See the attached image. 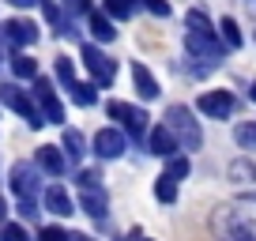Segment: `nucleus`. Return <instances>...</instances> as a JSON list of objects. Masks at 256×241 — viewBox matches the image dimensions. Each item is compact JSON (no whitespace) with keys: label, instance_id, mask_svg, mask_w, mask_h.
Masks as SVG:
<instances>
[{"label":"nucleus","instance_id":"1","mask_svg":"<svg viewBox=\"0 0 256 241\" xmlns=\"http://www.w3.org/2000/svg\"><path fill=\"white\" fill-rule=\"evenodd\" d=\"M166 124L174 128V136L181 140V151L184 154H192V151H200V144H204V132H200V120H196V110L192 106H170L166 110Z\"/></svg>","mask_w":256,"mask_h":241},{"label":"nucleus","instance_id":"2","mask_svg":"<svg viewBox=\"0 0 256 241\" xmlns=\"http://www.w3.org/2000/svg\"><path fill=\"white\" fill-rule=\"evenodd\" d=\"M234 110H238V98H234L230 90H222V87H211V90H204V94L196 98V113H204L208 120H230Z\"/></svg>","mask_w":256,"mask_h":241},{"label":"nucleus","instance_id":"3","mask_svg":"<svg viewBox=\"0 0 256 241\" xmlns=\"http://www.w3.org/2000/svg\"><path fill=\"white\" fill-rule=\"evenodd\" d=\"M110 117L120 120L128 128V136L132 140H144L147 144V113L140 110V106H128V102H110Z\"/></svg>","mask_w":256,"mask_h":241},{"label":"nucleus","instance_id":"4","mask_svg":"<svg viewBox=\"0 0 256 241\" xmlns=\"http://www.w3.org/2000/svg\"><path fill=\"white\" fill-rule=\"evenodd\" d=\"M147 151L158 154V158H174V154H181V140L174 136V128H170L166 120L147 132Z\"/></svg>","mask_w":256,"mask_h":241},{"label":"nucleus","instance_id":"5","mask_svg":"<svg viewBox=\"0 0 256 241\" xmlns=\"http://www.w3.org/2000/svg\"><path fill=\"white\" fill-rule=\"evenodd\" d=\"M124 147H128V140L120 136L117 128H102L94 136V151L102 154V158H120V154H124Z\"/></svg>","mask_w":256,"mask_h":241},{"label":"nucleus","instance_id":"6","mask_svg":"<svg viewBox=\"0 0 256 241\" xmlns=\"http://www.w3.org/2000/svg\"><path fill=\"white\" fill-rule=\"evenodd\" d=\"M222 234H226V241H256V218H248V215L222 218Z\"/></svg>","mask_w":256,"mask_h":241},{"label":"nucleus","instance_id":"7","mask_svg":"<svg viewBox=\"0 0 256 241\" xmlns=\"http://www.w3.org/2000/svg\"><path fill=\"white\" fill-rule=\"evenodd\" d=\"M87 68L94 72V80L98 83H113V76H117V60H110L106 53H98V49H87Z\"/></svg>","mask_w":256,"mask_h":241},{"label":"nucleus","instance_id":"8","mask_svg":"<svg viewBox=\"0 0 256 241\" xmlns=\"http://www.w3.org/2000/svg\"><path fill=\"white\" fill-rule=\"evenodd\" d=\"M132 80H136V90H140V98H147V102H154V98L162 94L158 80H154V76L147 72L144 64H136V68H132Z\"/></svg>","mask_w":256,"mask_h":241},{"label":"nucleus","instance_id":"9","mask_svg":"<svg viewBox=\"0 0 256 241\" xmlns=\"http://www.w3.org/2000/svg\"><path fill=\"white\" fill-rule=\"evenodd\" d=\"M226 177H230L234 185H256V166L248 158H234L226 166Z\"/></svg>","mask_w":256,"mask_h":241},{"label":"nucleus","instance_id":"10","mask_svg":"<svg viewBox=\"0 0 256 241\" xmlns=\"http://www.w3.org/2000/svg\"><path fill=\"white\" fill-rule=\"evenodd\" d=\"M154 196H158V204H177V196H181V181L162 170L158 181H154Z\"/></svg>","mask_w":256,"mask_h":241},{"label":"nucleus","instance_id":"11","mask_svg":"<svg viewBox=\"0 0 256 241\" xmlns=\"http://www.w3.org/2000/svg\"><path fill=\"white\" fill-rule=\"evenodd\" d=\"M218 38L226 42V49H241L245 34H241V26H238V19H234V16H222V19H218Z\"/></svg>","mask_w":256,"mask_h":241},{"label":"nucleus","instance_id":"12","mask_svg":"<svg viewBox=\"0 0 256 241\" xmlns=\"http://www.w3.org/2000/svg\"><path fill=\"white\" fill-rule=\"evenodd\" d=\"M166 174L170 177H177V181H184V177L192 174V162H188V154H174V158H166Z\"/></svg>","mask_w":256,"mask_h":241},{"label":"nucleus","instance_id":"13","mask_svg":"<svg viewBox=\"0 0 256 241\" xmlns=\"http://www.w3.org/2000/svg\"><path fill=\"white\" fill-rule=\"evenodd\" d=\"M184 30H215V23L208 19L204 8H192L188 16H184Z\"/></svg>","mask_w":256,"mask_h":241},{"label":"nucleus","instance_id":"14","mask_svg":"<svg viewBox=\"0 0 256 241\" xmlns=\"http://www.w3.org/2000/svg\"><path fill=\"white\" fill-rule=\"evenodd\" d=\"M90 26H94V38H102V42L117 38V30H113V23H110V19H102V16H94V19H90Z\"/></svg>","mask_w":256,"mask_h":241},{"label":"nucleus","instance_id":"15","mask_svg":"<svg viewBox=\"0 0 256 241\" xmlns=\"http://www.w3.org/2000/svg\"><path fill=\"white\" fill-rule=\"evenodd\" d=\"M49 208H53L56 215H68V211H72V204H68V196H64L60 188H53V192H49Z\"/></svg>","mask_w":256,"mask_h":241},{"label":"nucleus","instance_id":"16","mask_svg":"<svg viewBox=\"0 0 256 241\" xmlns=\"http://www.w3.org/2000/svg\"><path fill=\"white\" fill-rule=\"evenodd\" d=\"M83 204H87V211H90V215H98V218L106 215V196H102V192H90V196H83Z\"/></svg>","mask_w":256,"mask_h":241},{"label":"nucleus","instance_id":"17","mask_svg":"<svg viewBox=\"0 0 256 241\" xmlns=\"http://www.w3.org/2000/svg\"><path fill=\"white\" fill-rule=\"evenodd\" d=\"M106 8H110V16L128 19V16H132V0H106Z\"/></svg>","mask_w":256,"mask_h":241},{"label":"nucleus","instance_id":"18","mask_svg":"<svg viewBox=\"0 0 256 241\" xmlns=\"http://www.w3.org/2000/svg\"><path fill=\"white\" fill-rule=\"evenodd\" d=\"M144 8L151 12V16H158V19L170 16V4H166V0H144Z\"/></svg>","mask_w":256,"mask_h":241},{"label":"nucleus","instance_id":"19","mask_svg":"<svg viewBox=\"0 0 256 241\" xmlns=\"http://www.w3.org/2000/svg\"><path fill=\"white\" fill-rule=\"evenodd\" d=\"M42 162H46L49 170H60V154H56L53 147H46V151H42Z\"/></svg>","mask_w":256,"mask_h":241},{"label":"nucleus","instance_id":"20","mask_svg":"<svg viewBox=\"0 0 256 241\" xmlns=\"http://www.w3.org/2000/svg\"><path fill=\"white\" fill-rule=\"evenodd\" d=\"M76 98H80V102H87V106H94V90H90V87H76Z\"/></svg>","mask_w":256,"mask_h":241},{"label":"nucleus","instance_id":"21","mask_svg":"<svg viewBox=\"0 0 256 241\" xmlns=\"http://www.w3.org/2000/svg\"><path fill=\"white\" fill-rule=\"evenodd\" d=\"M248 98H252V102H256V80H252V87H248Z\"/></svg>","mask_w":256,"mask_h":241},{"label":"nucleus","instance_id":"22","mask_svg":"<svg viewBox=\"0 0 256 241\" xmlns=\"http://www.w3.org/2000/svg\"><path fill=\"white\" fill-rule=\"evenodd\" d=\"M76 241H90V238H76Z\"/></svg>","mask_w":256,"mask_h":241}]
</instances>
